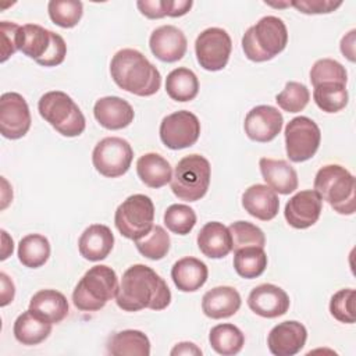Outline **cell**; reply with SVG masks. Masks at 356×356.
Masks as SVG:
<instances>
[{
  "mask_svg": "<svg viewBox=\"0 0 356 356\" xmlns=\"http://www.w3.org/2000/svg\"><path fill=\"white\" fill-rule=\"evenodd\" d=\"M115 302L125 312L163 310L171 302V292L165 281L153 268L145 264H134L122 274Z\"/></svg>",
  "mask_w": 356,
  "mask_h": 356,
  "instance_id": "6da1fadb",
  "label": "cell"
},
{
  "mask_svg": "<svg viewBox=\"0 0 356 356\" xmlns=\"http://www.w3.org/2000/svg\"><path fill=\"white\" fill-rule=\"evenodd\" d=\"M113 81L121 89L136 96H152L161 85L159 70L138 50H118L110 63Z\"/></svg>",
  "mask_w": 356,
  "mask_h": 356,
  "instance_id": "7a4b0ae2",
  "label": "cell"
},
{
  "mask_svg": "<svg viewBox=\"0 0 356 356\" xmlns=\"http://www.w3.org/2000/svg\"><path fill=\"white\" fill-rule=\"evenodd\" d=\"M288 43V31L284 21L274 15L260 18L248 28L242 38L245 56L254 63H263L280 54Z\"/></svg>",
  "mask_w": 356,
  "mask_h": 356,
  "instance_id": "3957f363",
  "label": "cell"
},
{
  "mask_svg": "<svg viewBox=\"0 0 356 356\" xmlns=\"http://www.w3.org/2000/svg\"><path fill=\"white\" fill-rule=\"evenodd\" d=\"M314 191L337 213L350 216L356 209L355 177L339 164L321 167L314 177Z\"/></svg>",
  "mask_w": 356,
  "mask_h": 356,
  "instance_id": "277c9868",
  "label": "cell"
},
{
  "mask_svg": "<svg viewBox=\"0 0 356 356\" xmlns=\"http://www.w3.org/2000/svg\"><path fill=\"white\" fill-rule=\"evenodd\" d=\"M118 280L115 271L104 264L90 267L78 281L74 292V306L81 312H97L115 298Z\"/></svg>",
  "mask_w": 356,
  "mask_h": 356,
  "instance_id": "5b68a950",
  "label": "cell"
},
{
  "mask_svg": "<svg viewBox=\"0 0 356 356\" xmlns=\"http://www.w3.org/2000/svg\"><path fill=\"white\" fill-rule=\"evenodd\" d=\"M18 50L43 67L60 65L67 56L64 39L36 24H26L19 28Z\"/></svg>",
  "mask_w": 356,
  "mask_h": 356,
  "instance_id": "8992f818",
  "label": "cell"
},
{
  "mask_svg": "<svg viewBox=\"0 0 356 356\" xmlns=\"http://www.w3.org/2000/svg\"><path fill=\"white\" fill-rule=\"evenodd\" d=\"M39 114L58 134L67 138L79 136L86 127L85 117L78 104L64 92L51 90L44 93L38 103Z\"/></svg>",
  "mask_w": 356,
  "mask_h": 356,
  "instance_id": "52a82bcc",
  "label": "cell"
},
{
  "mask_svg": "<svg viewBox=\"0 0 356 356\" xmlns=\"http://www.w3.org/2000/svg\"><path fill=\"white\" fill-rule=\"evenodd\" d=\"M211 168L207 159L200 154H189L181 159L171 178L172 193L185 202L202 199L210 185Z\"/></svg>",
  "mask_w": 356,
  "mask_h": 356,
  "instance_id": "ba28073f",
  "label": "cell"
},
{
  "mask_svg": "<svg viewBox=\"0 0 356 356\" xmlns=\"http://www.w3.org/2000/svg\"><path fill=\"white\" fill-rule=\"evenodd\" d=\"M154 204L146 195L136 193L128 196L115 210L114 222L120 234L136 241L145 236L153 227Z\"/></svg>",
  "mask_w": 356,
  "mask_h": 356,
  "instance_id": "9c48e42d",
  "label": "cell"
},
{
  "mask_svg": "<svg viewBox=\"0 0 356 356\" xmlns=\"http://www.w3.org/2000/svg\"><path fill=\"white\" fill-rule=\"evenodd\" d=\"M320 140V128L309 117H295L285 127V150L288 159L293 163L312 159L318 150Z\"/></svg>",
  "mask_w": 356,
  "mask_h": 356,
  "instance_id": "30bf717a",
  "label": "cell"
},
{
  "mask_svg": "<svg viewBox=\"0 0 356 356\" xmlns=\"http://www.w3.org/2000/svg\"><path fill=\"white\" fill-rule=\"evenodd\" d=\"M131 145L118 136H108L97 142L92 153V163L97 172L107 178L124 175L132 163Z\"/></svg>",
  "mask_w": 356,
  "mask_h": 356,
  "instance_id": "8fae6325",
  "label": "cell"
},
{
  "mask_svg": "<svg viewBox=\"0 0 356 356\" xmlns=\"http://www.w3.org/2000/svg\"><path fill=\"white\" fill-rule=\"evenodd\" d=\"M231 50V38L222 28H207L199 33L195 42L197 63L207 71L222 70L229 60Z\"/></svg>",
  "mask_w": 356,
  "mask_h": 356,
  "instance_id": "7c38bea8",
  "label": "cell"
},
{
  "mask_svg": "<svg viewBox=\"0 0 356 356\" xmlns=\"http://www.w3.org/2000/svg\"><path fill=\"white\" fill-rule=\"evenodd\" d=\"M200 135V122L197 117L188 111L179 110L168 114L160 124V139L172 150L191 147Z\"/></svg>",
  "mask_w": 356,
  "mask_h": 356,
  "instance_id": "4fadbf2b",
  "label": "cell"
},
{
  "mask_svg": "<svg viewBox=\"0 0 356 356\" xmlns=\"http://www.w3.org/2000/svg\"><path fill=\"white\" fill-rule=\"evenodd\" d=\"M31 128V113L26 100L17 92L0 97V132L7 139H19Z\"/></svg>",
  "mask_w": 356,
  "mask_h": 356,
  "instance_id": "5bb4252c",
  "label": "cell"
},
{
  "mask_svg": "<svg viewBox=\"0 0 356 356\" xmlns=\"http://www.w3.org/2000/svg\"><path fill=\"white\" fill-rule=\"evenodd\" d=\"M323 200L314 189L300 191L285 204L284 216L286 222L296 229H306L314 225L321 214Z\"/></svg>",
  "mask_w": 356,
  "mask_h": 356,
  "instance_id": "9a60e30c",
  "label": "cell"
},
{
  "mask_svg": "<svg viewBox=\"0 0 356 356\" xmlns=\"http://www.w3.org/2000/svg\"><path fill=\"white\" fill-rule=\"evenodd\" d=\"M282 114L273 106L253 107L245 117L243 128L249 139L260 143L273 140L282 129Z\"/></svg>",
  "mask_w": 356,
  "mask_h": 356,
  "instance_id": "2e32d148",
  "label": "cell"
},
{
  "mask_svg": "<svg viewBox=\"0 0 356 356\" xmlns=\"http://www.w3.org/2000/svg\"><path fill=\"white\" fill-rule=\"evenodd\" d=\"M249 309L260 317L275 318L289 309L288 293L274 284H260L248 296Z\"/></svg>",
  "mask_w": 356,
  "mask_h": 356,
  "instance_id": "e0dca14e",
  "label": "cell"
},
{
  "mask_svg": "<svg viewBox=\"0 0 356 356\" xmlns=\"http://www.w3.org/2000/svg\"><path fill=\"white\" fill-rule=\"evenodd\" d=\"M307 339L306 327L295 320H288L271 328L267 345L275 356H293L302 350Z\"/></svg>",
  "mask_w": 356,
  "mask_h": 356,
  "instance_id": "ac0fdd59",
  "label": "cell"
},
{
  "mask_svg": "<svg viewBox=\"0 0 356 356\" xmlns=\"http://www.w3.org/2000/svg\"><path fill=\"white\" fill-rule=\"evenodd\" d=\"M149 46L160 61L175 63L185 56L188 42L181 29L174 25H163L152 32Z\"/></svg>",
  "mask_w": 356,
  "mask_h": 356,
  "instance_id": "d6986e66",
  "label": "cell"
},
{
  "mask_svg": "<svg viewBox=\"0 0 356 356\" xmlns=\"http://www.w3.org/2000/svg\"><path fill=\"white\" fill-rule=\"evenodd\" d=\"M93 114L103 128L111 131L128 127L135 117L132 106L118 96L100 97L95 103Z\"/></svg>",
  "mask_w": 356,
  "mask_h": 356,
  "instance_id": "ffe728a7",
  "label": "cell"
},
{
  "mask_svg": "<svg viewBox=\"0 0 356 356\" xmlns=\"http://www.w3.org/2000/svg\"><path fill=\"white\" fill-rule=\"evenodd\" d=\"M242 206L252 217L261 221H270L278 214L280 199L270 186L256 184L243 192Z\"/></svg>",
  "mask_w": 356,
  "mask_h": 356,
  "instance_id": "44dd1931",
  "label": "cell"
},
{
  "mask_svg": "<svg viewBox=\"0 0 356 356\" xmlns=\"http://www.w3.org/2000/svg\"><path fill=\"white\" fill-rule=\"evenodd\" d=\"M114 246V235L107 225L92 224L79 236L78 249L83 259L100 261L106 259Z\"/></svg>",
  "mask_w": 356,
  "mask_h": 356,
  "instance_id": "7402d4cb",
  "label": "cell"
},
{
  "mask_svg": "<svg viewBox=\"0 0 356 356\" xmlns=\"http://www.w3.org/2000/svg\"><path fill=\"white\" fill-rule=\"evenodd\" d=\"M241 295L232 286H216L207 291L202 298L203 313L213 318H228L241 307Z\"/></svg>",
  "mask_w": 356,
  "mask_h": 356,
  "instance_id": "603a6c76",
  "label": "cell"
},
{
  "mask_svg": "<svg viewBox=\"0 0 356 356\" xmlns=\"http://www.w3.org/2000/svg\"><path fill=\"white\" fill-rule=\"evenodd\" d=\"M260 172L267 186L281 195H289L298 189V174L285 160L263 157L259 161Z\"/></svg>",
  "mask_w": 356,
  "mask_h": 356,
  "instance_id": "cb8c5ba5",
  "label": "cell"
},
{
  "mask_svg": "<svg viewBox=\"0 0 356 356\" xmlns=\"http://www.w3.org/2000/svg\"><path fill=\"white\" fill-rule=\"evenodd\" d=\"M197 246L206 257L222 259L232 250L231 234L222 222H207L197 234Z\"/></svg>",
  "mask_w": 356,
  "mask_h": 356,
  "instance_id": "d4e9b609",
  "label": "cell"
},
{
  "mask_svg": "<svg viewBox=\"0 0 356 356\" xmlns=\"http://www.w3.org/2000/svg\"><path fill=\"white\" fill-rule=\"evenodd\" d=\"M207 266L196 257H182L174 263L171 278L175 286L182 292H195L207 281Z\"/></svg>",
  "mask_w": 356,
  "mask_h": 356,
  "instance_id": "484cf974",
  "label": "cell"
},
{
  "mask_svg": "<svg viewBox=\"0 0 356 356\" xmlns=\"http://www.w3.org/2000/svg\"><path fill=\"white\" fill-rule=\"evenodd\" d=\"M13 332L22 345H38L50 335L51 323L32 309H28L14 321Z\"/></svg>",
  "mask_w": 356,
  "mask_h": 356,
  "instance_id": "4316f807",
  "label": "cell"
},
{
  "mask_svg": "<svg viewBox=\"0 0 356 356\" xmlns=\"http://www.w3.org/2000/svg\"><path fill=\"white\" fill-rule=\"evenodd\" d=\"M136 172L149 188H161L171 182L172 170L170 163L157 153H146L136 161Z\"/></svg>",
  "mask_w": 356,
  "mask_h": 356,
  "instance_id": "83f0119b",
  "label": "cell"
},
{
  "mask_svg": "<svg viewBox=\"0 0 356 356\" xmlns=\"http://www.w3.org/2000/svg\"><path fill=\"white\" fill-rule=\"evenodd\" d=\"M29 309L44 317L51 324L63 321L68 314L67 298L56 289H42L29 302Z\"/></svg>",
  "mask_w": 356,
  "mask_h": 356,
  "instance_id": "f1b7e54d",
  "label": "cell"
},
{
  "mask_svg": "<svg viewBox=\"0 0 356 356\" xmlns=\"http://www.w3.org/2000/svg\"><path fill=\"white\" fill-rule=\"evenodd\" d=\"M107 352L113 356H149L150 341L138 330H124L110 337Z\"/></svg>",
  "mask_w": 356,
  "mask_h": 356,
  "instance_id": "f546056e",
  "label": "cell"
},
{
  "mask_svg": "<svg viewBox=\"0 0 356 356\" xmlns=\"http://www.w3.org/2000/svg\"><path fill=\"white\" fill-rule=\"evenodd\" d=\"M165 92L175 102L193 100L199 92L197 76L189 68H175L167 75Z\"/></svg>",
  "mask_w": 356,
  "mask_h": 356,
  "instance_id": "4dcf8cb0",
  "label": "cell"
},
{
  "mask_svg": "<svg viewBox=\"0 0 356 356\" xmlns=\"http://www.w3.org/2000/svg\"><path fill=\"white\" fill-rule=\"evenodd\" d=\"M209 342L217 353L222 356H232L239 353L243 348L245 335L236 325L224 323L217 324L210 330Z\"/></svg>",
  "mask_w": 356,
  "mask_h": 356,
  "instance_id": "1f68e13d",
  "label": "cell"
},
{
  "mask_svg": "<svg viewBox=\"0 0 356 356\" xmlns=\"http://www.w3.org/2000/svg\"><path fill=\"white\" fill-rule=\"evenodd\" d=\"M50 256V243L44 235L29 234L18 243V259L28 268L42 267Z\"/></svg>",
  "mask_w": 356,
  "mask_h": 356,
  "instance_id": "d6a6232c",
  "label": "cell"
},
{
  "mask_svg": "<svg viewBox=\"0 0 356 356\" xmlns=\"http://www.w3.org/2000/svg\"><path fill=\"white\" fill-rule=\"evenodd\" d=\"M267 267V254L263 248L249 246L234 252V268L246 280L260 277Z\"/></svg>",
  "mask_w": 356,
  "mask_h": 356,
  "instance_id": "836d02e7",
  "label": "cell"
},
{
  "mask_svg": "<svg viewBox=\"0 0 356 356\" xmlns=\"http://www.w3.org/2000/svg\"><path fill=\"white\" fill-rule=\"evenodd\" d=\"M313 99L317 107L325 113H337L348 104L346 85L339 82H324L314 86Z\"/></svg>",
  "mask_w": 356,
  "mask_h": 356,
  "instance_id": "e575fe53",
  "label": "cell"
},
{
  "mask_svg": "<svg viewBox=\"0 0 356 356\" xmlns=\"http://www.w3.org/2000/svg\"><path fill=\"white\" fill-rule=\"evenodd\" d=\"M139 253L150 260H160L170 250V236L161 225H153L142 238L135 241Z\"/></svg>",
  "mask_w": 356,
  "mask_h": 356,
  "instance_id": "d590c367",
  "label": "cell"
},
{
  "mask_svg": "<svg viewBox=\"0 0 356 356\" xmlns=\"http://www.w3.org/2000/svg\"><path fill=\"white\" fill-rule=\"evenodd\" d=\"M50 19L61 28H74L83 13V4L78 0H51L47 4Z\"/></svg>",
  "mask_w": 356,
  "mask_h": 356,
  "instance_id": "8d00e7d4",
  "label": "cell"
},
{
  "mask_svg": "<svg viewBox=\"0 0 356 356\" xmlns=\"http://www.w3.org/2000/svg\"><path fill=\"white\" fill-rule=\"evenodd\" d=\"M232 239V250H238L242 248L257 246L264 248L266 236L264 232L254 224L248 221H235L228 227Z\"/></svg>",
  "mask_w": 356,
  "mask_h": 356,
  "instance_id": "74e56055",
  "label": "cell"
},
{
  "mask_svg": "<svg viewBox=\"0 0 356 356\" xmlns=\"http://www.w3.org/2000/svg\"><path fill=\"white\" fill-rule=\"evenodd\" d=\"M310 100V92L306 85L295 81L285 83V88L275 96L277 104L286 113L302 111Z\"/></svg>",
  "mask_w": 356,
  "mask_h": 356,
  "instance_id": "f35d334b",
  "label": "cell"
},
{
  "mask_svg": "<svg viewBox=\"0 0 356 356\" xmlns=\"http://www.w3.org/2000/svg\"><path fill=\"white\" fill-rule=\"evenodd\" d=\"M164 224L171 232L177 235H186L196 224V213L186 204H171L164 211Z\"/></svg>",
  "mask_w": 356,
  "mask_h": 356,
  "instance_id": "ab89813d",
  "label": "cell"
},
{
  "mask_svg": "<svg viewBox=\"0 0 356 356\" xmlns=\"http://www.w3.org/2000/svg\"><path fill=\"white\" fill-rule=\"evenodd\" d=\"M310 82L313 86L324 82H339L346 85L348 74L345 67L337 60L320 58L310 70Z\"/></svg>",
  "mask_w": 356,
  "mask_h": 356,
  "instance_id": "60d3db41",
  "label": "cell"
},
{
  "mask_svg": "<svg viewBox=\"0 0 356 356\" xmlns=\"http://www.w3.org/2000/svg\"><path fill=\"white\" fill-rule=\"evenodd\" d=\"M331 316L346 324L355 323V289L346 288L335 292L330 300Z\"/></svg>",
  "mask_w": 356,
  "mask_h": 356,
  "instance_id": "b9f144b4",
  "label": "cell"
},
{
  "mask_svg": "<svg viewBox=\"0 0 356 356\" xmlns=\"http://www.w3.org/2000/svg\"><path fill=\"white\" fill-rule=\"evenodd\" d=\"M19 25L15 22L1 21L0 22V36H1V63H4L10 56L18 50V33Z\"/></svg>",
  "mask_w": 356,
  "mask_h": 356,
  "instance_id": "7bdbcfd3",
  "label": "cell"
},
{
  "mask_svg": "<svg viewBox=\"0 0 356 356\" xmlns=\"http://www.w3.org/2000/svg\"><path fill=\"white\" fill-rule=\"evenodd\" d=\"M292 7L303 14H328L342 6V1L332 0H296L289 1Z\"/></svg>",
  "mask_w": 356,
  "mask_h": 356,
  "instance_id": "ee69618b",
  "label": "cell"
},
{
  "mask_svg": "<svg viewBox=\"0 0 356 356\" xmlns=\"http://www.w3.org/2000/svg\"><path fill=\"white\" fill-rule=\"evenodd\" d=\"M167 4H168V0H139L136 3L139 11L150 19H159L165 17Z\"/></svg>",
  "mask_w": 356,
  "mask_h": 356,
  "instance_id": "f6af8a7d",
  "label": "cell"
},
{
  "mask_svg": "<svg viewBox=\"0 0 356 356\" xmlns=\"http://www.w3.org/2000/svg\"><path fill=\"white\" fill-rule=\"evenodd\" d=\"M0 278H1V288H3L1 289V302H0V305L7 306L10 302H13L15 289H14L13 281L7 277L6 273H0Z\"/></svg>",
  "mask_w": 356,
  "mask_h": 356,
  "instance_id": "bcb514c9",
  "label": "cell"
},
{
  "mask_svg": "<svg viewBox=\"0 0 356 356\" xmlns=\"http://www.w3.org/2000/svg\"><path fill=\"white\" fill-rule=\"evenodd\" d=\"M355 33H356V31L352 29L341 40V51H342L343 57H346L352 63L355 61Z\"/></svg>",
  "mask_w": 356,
  "mask_h": 356,
  "instance_id": "7dc6e473",
  "label": "cell"
},
{
  "mask_svg": "<svg viewBox=\"0 0 356 356\" xmlns=\"http://www.w3.org/2000/svg\"><path fill=\"white\" fill-rule=\"evenodd\" d=\"M172 356L175 355H197L200 356L202 355V349L197 348L195 343L192 342H179L177 343L171 352H170Z\"/></svg>",
  "mask_w": 356,
  "mask_h": 356,
  "instance_id": "c3c4849f",
  "label": "cell"
},
{
  "mask_svg": "<svg viewBox=\"0 0 356 356\" xmlns=\"http://www.w3.org/2000/svg\"><path fill=\"white\" fill-rule=\"evenodd\" d=\"M1 236H3V246H1V260H6L11 253H13V249H14V243H13V239L7 235V232L3 229L1 231Z\"/></svg>",
  "mask_w": 356,
  "mask_h": 356,
  "instance_id": "681fc988",
  "label": "cell"
}]
</instances>
